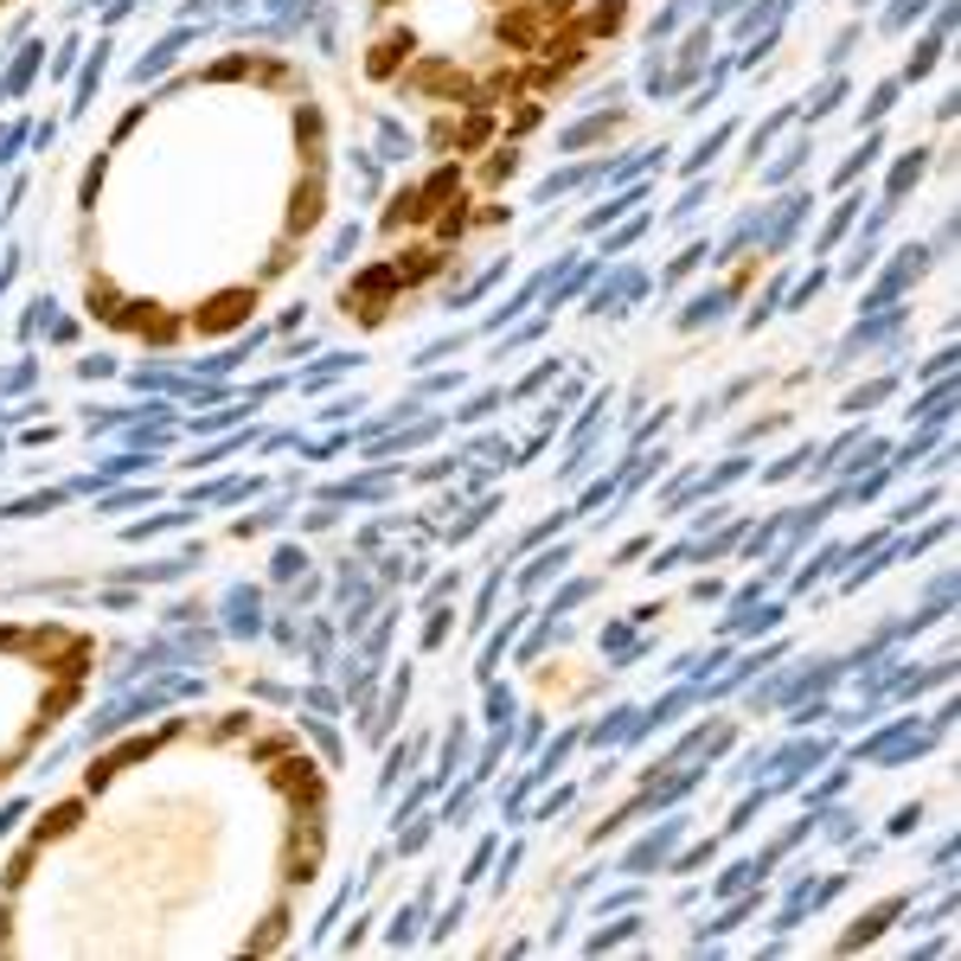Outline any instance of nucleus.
Here are the masks:
<instances>
[{
    "label": "nucleus",
    "mask_w": 961,
    "mask_h": 961,
    "mask_svg": "<svg viewBox=\"0 0 961 961\" xmlns=\"http://www.w3.org/2000/svg\"><path fill=\"white\" fill-rule=\"evenodd\" d=\"M430 200H423V187H411V193H398V200H392V212H385V231H405V225H423V218H430Z\"/></svg>",
    "instance_id": "nucleus-6"
},
{
    "label": "nucleus",
    "mask_w": 961,
    "mask_h": 961,
    "mask_svg": "<svg viewBox=\"0 0 961 961\" xmlns=\"http://www.w3.org/2000/svg\"><path fill=\"white\" fill-rule=\"evenodd\" d=\"M539 13H546V26H558V20L577 13V0H539Z\"/></svg>",
    "instance_id": "nucleus-13"
},
{
    "label": "nucleus",
    "mask_w": 961,
    "mask_h": 961,
    "mask_svg": "<svg viewBox=\"0 0 961 961\" xmlns=\"http://www.w3.org/2000/svg\"><path fill=\"white\" fill-rule=\"evenodd\" d=\"M123 308H129V302H123V295H116L110 282H90V315H97V321H110V328H123Z\"/></svg>",
    "instance_id": "nucleus-8"
},
{
    "label": "nucleus",
    "mask_w": 961,
    "mask_h": 961,
    "mask_svg": "<svg viewBox=\"0 0 961 961\" xmlns=\"http://www.w3.org/2000/svg\"><path fill=\"white\" fill-rule=\"evenodd\" d=\"M436 270H443V251H430V244L398 251V264H392V276H398V282H430Z\"/></svg>",
    "instance_id": "nucleus-5"
},
{
    "label": "nucleus",
    "mask_w": 961,
    "mask_h": 961,
    "mask_svg": "<svg viewBox=\"0 0 961 961\" xmlns=\"http://www.w3.org/2000/svg\"><path fill=\"white\" fill-rule=\"evenodd\" d=\"M251 308H257V289H225V295H212L206 308H200V334H225V328H238Z\"/></svg>",
    "instance_id": "nucleus-2"
},
{
    "label": "nucleus",
    "mask_w": 961,
    "mask_h": 961,
    "mask_svg": "<svg viewBox=\"0 0 961 961\" xmlns=\"http://www.w3.org/2000/svg\"><path fill=\"white\" fill-rule=\"evenodd\" d=\"M405 52H417V39H411V33H385V39L372 46V59H366V71H372V77H392V71L405 65Z\"/></svg>",
    "instance_id": "nucleus-4"
},
{
    "label": "nucleus",
    "mask_w": 961,
    "mask_h": 961,
    "mask_svg": "<svg viewBox=\"0 0 961 961\" xmlns=\"http://www.w3.org/2000/svg\"><path fill=\"white\" fill-rule=\"evenodd\" d=\"M289 751H295V738H264V744H251L257 763H276V756H289Z\"/></svg>",
    "instance_id": "nucleus-12"
},
{
    "label": "nucleus",
    "mask_w": 961,
    "mask_h": 961,
    "mask_svg": "<svg viewBox=\"0 0 961 961\" xmlns=\"http://www.w3.org/2000/svg\"><path fill=\"white\" fill-rule=\"evenodd\" d=\"M551 26H546V13L539 7H513V13H500L494 20V39L500 46H513V52H539V39H546Z\"/></svg>",
    "instance_id": "nucleus-1"
},
{
    "label": "nucleus",
    "mask_w": 961,
    "mask_h": 961,
    "mask_svg": "<svg viewBox=\"0 0 961 961\" xmlns=\"http://www.w3.org/2000/svg\"><path fill=\"white\" fill-rule=\"evenodd\" d=\"M520 90H526V77H520L513 65H500L487 84H480V103H507V97H520Z\"/></svg>",
    "instance_id": "nucleus-9"
},
{
    "label": "nucleus",
    "mask_w": 961,
    "mask_h": 961,
    "mask_svg": "<svg viewBox=\"0 0 961 961\" xmlns=\"http://www.w3.org/2000/svg\"><path fill=\"white\" fill-rule=\"evenodd\" d=\"M328 218V193H321V174H308L295 193H289V238H302V231H315Z\"/></svg>",
    "instance_id": "nucleus-3"
},
{
    "label": "nucleus",
    "mask_w": 961,
    "mask_h": 961,
    "mask_svg": "<svg viewBox=\"0 0 961 961\" xmlns=\"http://www.w3.org/2000/svg\"><path fill=\"white\" fill-rule=\"evenodd\" d=\"M436 218V238H462L469 225H475V212H469V200H449L443 212H430Z\"/></svg>",
    "instance_id": "nucleus-10"
},
{
    "label": "nucleus",
    "mask_w": 961,
    "mask_h": 961,
    "mask_svg": "<svg viewBox=\"0 0 961 961\" xmlns=\"http://www.w3.org/2000/svg\"><path fill=\"white\" fill-rule=\"evenodd\" d=\"M622 20H628V0H597V13L584 20V39H610L622 33Z\"/></svg>",
    "instance_id": "nucleus-7"
},
{
    "label": "nucleus",
    "mask_w": 961,
    "mask_h": 961,
    "mask_svg": "<svg viewBox=\"0 0 961 961\" xmlns=\"http://www.w3.org/2000/svg\"><path fill=\"white\" fill-rule=\"evenodd\" d=\"M513 167H520V161H513V154H494V161H487V167H480V187H500V180H507V174H513Z\"/></svg>",
    "instance_id": "nucleus-11"
}]
</instances>
